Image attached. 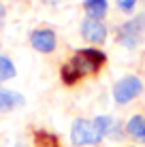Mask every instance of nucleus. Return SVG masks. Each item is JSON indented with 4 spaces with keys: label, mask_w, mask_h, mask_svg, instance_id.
<instances>
[{
    "label": "nucleus",
    "mask_w": 145,
    "mask_h": 147,
    "mask_svg": "<svg viewBox=\"0 0 145 147\" xmlns=\"http://www.w3.org/2000/svg\"><path fill=\"white\" fill-rule=\"evenodd\" d=\"M24 105V96L17 92H0V111H9L13 107Z\"/></svg>",
    "instance_id": "nucleus-9"
},
{
    "label": "nucleus",
    "mask_w": 145,
    "mask_h": 147,
    "mask_svg": "<svg viewBox=\"0 0 145 147\" xmlns=\"http://www.w3.org/2000/svg\"><path fill=\"white\" fill-rule=\"evenodd\" d=\"M2 15H4V9H2V7H0V17H2Z\"/></svg>",
    "instance_id": "nucleus-14"
},
{
    "label": "nucleus",
    "mask_w": 145,
    "mask_h": 147,
    "mask_svg": "<svg viewBox=\"0 0 145 147\" xmlns=\"http://www.w3.org/2000/svg\"><path fill=\"white\" fill-rule=\"evenodd\" d=\"M34 145L36 147H60V139L51 132L38 130V132H34Z\"/></svg>",
    "instance_id": "nucleus-10"
},
{
    "label": "nucleus",
    "mask_w": 145,
    "mask_h": 147,
    "mask_svg": "<svg viewBox=\"0 0 145 147\" xmlns=\"http://www.w3.org/2000/svg\"><path fill=\"white\" fill-rule=\"evenodd\" d=\"M107 62V55H105L100 49H79L75 51V55L68 60V64L75 68V73L79 75V79L88 77V75H96L98 70L105 66Z\"/></svg>",
    "instance_id": "nucleus-2"
},
{
    "label": "nucleus",
    "mask_w": 145,
    "mask_h": 147,
    "mask_svg": "<svg viewBox=\"0 0 145 147\" xmlns=\"http://www.w3.org/2000/svg\"><path fill=\"white\" fill-rule=\"evenodd\" d=\"M143 30H145V15H137L134 19L122 24L117 28V43L128 47V49L137 47L141 36H143Z\"/></svg>",
    "instance_id": "nucleus-3"
},
{
    "label": "nucleus",
    "mask_w": 145,
    "mask_h": 147,
    "mask_svg": "<svg viewBox=\"0 0 145 147\" xmlns=\"http://www.w3.org/2000/svg\"><path fill=\"white\" fill-rule=\"evenodd\" d=\"M81 36L88 40V43H103L105 38H107V26L100 22V19H92L88 17L86 22L81 24Z\"/></svg>",
    "instance_id": "nucleus-6"
},
{
    "label": "nucleus",
    "mask_w": 145,
    "mask_h": 147,
    "mask_svg": "<svg viewBox=\"0 0 145 147\" xmlns=\"http://www.w3.org/2000/svg\"><path fill=\"white\" fill-rule=\"evenodd\" d=\"M15 77V64L11 62V58L0 55V79H13Z\"/></svg>",
    "instance_id": "nucleus-12"
},
{
    "label": "nucleus",
    "mask_w": 145,
    "mask_h": 147,
    "mask_svg": "<svg viewBox=\"0 0 145 147\" xmlns=\"http://www.w3.org/2000/svg\"><path fill=\"white\" fill-rule=\"evenodd\" d=\"M134 4H137V0H117V7L122 11H132Z\"/></svg>",
    "instance_id": "nucleus-13"
},
{
    "label": "nucleus",
    "mask_w": 145,
    "mask_h": 147,
    "mask_svg": "<svg viewBox=\"0 0 145 147\" xmlns=\"http://www.w3.org/2000/svg\"><path fill=\"white\" fill-rule=\"evenodd\" d=\"M126 132L139 143H145V117L143 115H132L126 124Z\"/></svg>",
    "instance_id": "nucleus-7"
},
{
    "label": "nucleus",
    "mask_w": 145,
    "mask_h": 147,
    "mask_svg": "<svg viewBox=\"0 0 145 147\" xmlns=\"http://www.w3.org/2000/svg\"><path fill=\"white\" fill-rule=\"evenodd\" d=\"M56 32L49 28H43V30H34L32 34H30V45H32L36 51L41 53H51L53 49H56Z\"/></svg>",
    "instance_id": "nucleus-5"
},
{
    "label": "nucleus",
    "mask_w": 145,
    "mask_h": 147,
    "mask_svg": "<svg viewBox=\"0 0 145 147\" xmlns=\"http://www.w3.org/2000/svg\"><path fill=\"white\" fill-rule=\"evenodd\" d=\"M113 128V119L109 115H98L96 119H75L71 126V141L73 145L83 147V145H96L103 141L105 134H109Z\"/></svg>",
    "instance_id": "nucleus-1"
},
{
    "label": "nucleus",
    "mask_w": 145,
    "mask_h": 147,
    "mask_svg": "<svg viewBox=\"0 0 145 147\" xmlns=\"http://www.w3.org/2000/svg\"><path fill=\"white\" fill-rule=\"evenodd\" d=\"M83 9L88 11V15L92 19H100L107 13V0H86L83 2Z\"/></svg>",
    "instance_id": "nucleus-8"
},
{
    "label": "nucleus",
    "mask_w": 145,
    "mask_h": 147,
    "mask_svg": "<svg viewBox=\"0 0 145 147\" xmlns=\"http://www.w3.org/2000/svg\"><path fill=\"white\" fill-rule=\"evenodd\" d=\"M141 92H143V83H141V79L134 77V75H126V77H122L113 85V98H115L117 105L130 102V100L137 98Z\"/></svg>",
    "instance_id": "nucleus-4"
},
{
    "label": "nucleus",
    "mask_w": 145,
    "mask_h": 147,
    "mask_svg": "<svg viewBox=\"0 0 145 147\" xmlns=\"http://www.w3.org/2000/svg\"><path fill=\"white\" fill-rule=\"evenodd\" d=\"M60 79H62V83L64 85H75V83H79V75L75 73V68L71 66V64H62V68H60Z\"/></svg>",
    "instance_id": "nucleus-11"
}]
</instances>
